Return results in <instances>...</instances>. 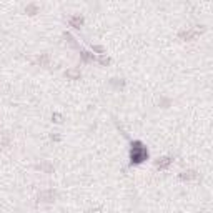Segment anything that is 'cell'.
<instances>
[{
    "label": "cell",
    "instance_id": "cell-1",
    "mask_svg": "<svg viewBox=\"0 0 213 213\" xmlns=\"http://www.w3.org/2000/svg\"><path fill=\"white\" fill-rule=\"evenodd\" d=\"M146 158H148V150H146V146H143L142 142H132V148H130L132 163L138 165V163L145 162Z\"/></svg>",
    "mask_w": 213,
    "mask_h": 213
},
{
    "label": "cell",
    "instance_id": "cell-4",
    "mask_svg": "<svg viewBox=\"0 0 213 213\" xmlns=\"http://www.w3.org/2000/svg\"><path fill=\"white\" fill-rule=\"evenodd\" d=\"M195 177H197L195 172H183V175H181L183 180H191V178H195Z\"/></svg>",
    "mask_w": 213,
    "mask_h": 213
},
{
    "label": "cell",
    "instance_id": "cell-3",
    "mask_svg": "<svg viewBox=\"0 0 213 213\" xmlns=\"http://www.w3.org/2000/svg\"><path fill=\"white\" fill-rule=\"evenodd\" d=\"M82 23H83V19L80 15H75V17H72V19H70V25L75 27V29H78Z\"/></svg>",
    "mask_w": 213,
    "mask_h": 213
},
{
    "label": "cell",
    "instance_id": "cell-5",
    "mask_svg": "<svg viewBox=\"0 0 213 213\" xmlns=\"http://www.w3.org/2000/svg\"><path fill=\"white\" fill-rule=\"evenodd\" d=\"M82 58L85 62H90V60H93V55H90L88 52H82Z\"/></svg>",
    "mask_w": 213,
    "mask_h": 213
},
{
    "label": "cell",
    "instance_id": "cell-2",
    "mask_svg": "<svg viewBox=\"0 0 213 213\" xmlns=\"http://www.w3.org/2000/svg\"><path fill=\"white\" fill-rule=\"evenodd\" d=\"M170 163H172V158H168V156H163V158L156 160V167H158V168H167Z\"/></svg>",
    "mask_w": 213,
    "mask_h": 213
},
{
    "label": "cell",
    "instance_id": "cell-6",
    "mask_svg": "<svg viewBox=\"0 0 213 213\" xmlns=\"http://www.w3.org/2000/svg\"><path fill=\"white\" fill-rule=\"evenodd\" d=\"M98 60H100V64H103V65H107V64H108V62H110V58H108V57H105V55H102V57H100V58H98Z\"/></svg>",
    "mask_w": 213,
    "mask_h": 213
},
{
    "label": "cell",
    "instance_id": "cell-7",
    "mask_svg": "<svg viewBox=\"0 0 213 213\" xmlns=\"http://www.w3.org/2000/svg\"><path fill=\"white\" fill-rule=\"evenodd\" d=\"M67 75H70V77H78L80 73L77 72V70H68V72H67Z\"/></svg>",
    "mask_w": 213,
    "mask_h": 213
}]
</instances>
